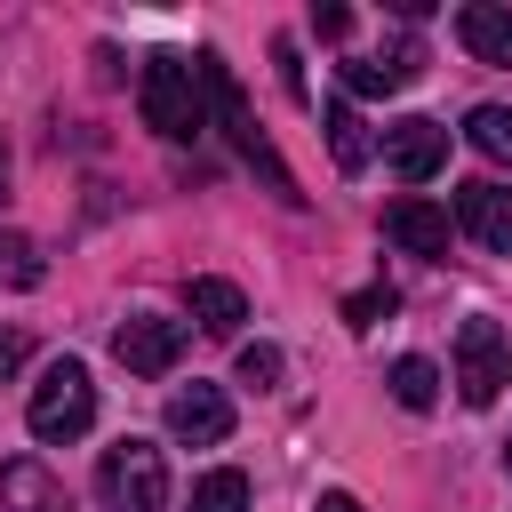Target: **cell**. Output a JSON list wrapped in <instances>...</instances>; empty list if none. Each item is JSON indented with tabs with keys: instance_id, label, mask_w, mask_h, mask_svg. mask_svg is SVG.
Returning a JSON list of instances; mask_svg holds the SVG:
<instances>
[{
	"instance_id": "16",
	"label": "cell",
	"mask_w": 512,
	"mask_h": 512,
	"mask_svg": "<svg viewBox=\"0 0 512 512\" xmlns=\"http://www.w3.org/2000/svg\"><path fill=\"white\" fill-rule=\"evenodd\" d=\"M384 384H392V400H400V408H416V416L440 400V368H432L424 352H400V360L384 368Z\"/></svg>"
},
{
	"instance_id": "19",
	"label": "cell",
	"mask_w": 512,
	"mask_h": 512,
	"mask_svg": "<svg viewBox=\"0 0 512 512\" xmlns=\"http://www.w3.org/2000/svg\"><path fill=\"white\" fill-rule=\"evenodd\" d=\"M184 512H248V472H232V464H224V472H208V480L192 488V504H184Z\"/></svg>"
},
{
	"instance_id": "15",
	"label": "cell",
	"mask_w": 512,
	"mask_h": 512,
	"mask_svg": "<svg viewBox=\"0 0 512 512\" xmlns=\"http://www.w3.org/2000/svg\"><path fill=\"white\" fill-rule=\"evenodd\" d=\"M192 320H200L208 336H232V328L248 320V296H240L232 280H192Z\"/></svg>"
},
{
	"instance_id": "4",
	"label": "cell",
	"mask_w": 512,
	"mask_h": 512,
	"mask_svg": "<svg viewBox=\"0 0 512 512\" xmlns=\"http://www.w3.org/2000/svg\"><path fill=\"white\" fill-rule=\"evenodd\" d=\"M24 424H32V440H48V448L80 440V432L96 424V384H88V368H80V360H48V376L32 384Z\"/></svg>"
},
{
	"instance_id": "11",
	"label": "cell",
	"mask_w": 512,
	"mask_h": 512,
	"mask_svg": "<svg viewBox=\"0 0 512 512\" xmlns=\"http://www.w3.org/2000/svg\"><path fill=\"white\" fill-rule=\"evenodd\" d=\"M0 512H72V504H64V488L48 480L40 456H8V464H0Z\"/></svg>"
},
{
	"instance_id": "10",
	"label": "cell",
	"mask_w": 512,
	"mask_h": 512,
	"mask_svg": "<svg viewBox=\"0 0 512 512\" xmlns=\"http://www.w3.org/2000/svg\"><path fill=\"white\" fill-rule=\"evenodd\" d=\"M456 224H464L488 256H512V192H504V184H488V176L456 184Z\"/></svg>"
},
{
	"instance_id": "24",
	"label": "cell",
	"mask_w": 512,
	"mask_h": 512,
	"mask_svg": "<svg viewBox=\"0 0 512 512\" xmlns=\"http://www.w3.org/2000/svg\"><path fill=\"white\" fill-rule=\"evenodd\" d=\"M312 512H368V504H360L352 488H320V496H312Z\"/></svg>"
},
{
	"instance_id": "25",
	"label": "cell",
	"mask_w": 512,
	"mask_h": 512,
	"mask_svg": "<svg viewBox=\"0 0 512 512\" xmlns=\"http://www.w3.org/2000/svg\"><path fill=\"white\" fill-rule=\"evenodd\" d=\"M0 192H8V136H0Z\"/></svg>"
},
{
	"instance_id": "23",
	"label": "cell",
	"mask_w": 512,
	"mask_h": 512,
	"mask_svg": "<svg viewBox=\"0 0 512 512\" xmlns=\"http://www.w3.org/2000/svg\"><path fill=\"white\" fill-rule=\"evenodd\" d=\"M312 32H320V40H344L352 16H344V8H312Z\"/></svg>"
},
{
	"instance_id": "13",
	"label": "cell",
	"mask_w": 512,
	"mask_h": 512,
	"mask_svg": "<svg viewBox=\"0 0 512 512\" xmlns=\"http://www.w3.org/2000/svg\"><path fill=\"white\" fill-rule=\"evenodd\" d=\"M416 64H424V48L352 56V64H344V96H392V88H408V80H416Z\"/></svg>"
},
{
	"instance_id": "26",
	"label": "cell",
	"mask_w": 512,
	"mask_h": 512,
	"mask_svg": "<svg viewBox=\"0 0 512 512\" xmlns=\"http://www.w3.org/2000/svg\"><path fill=\"white\" fill-rule=\"evenodd\" d=\"M504 464H512V448H504Z\"/></svg>"
},
{
	"instance_id": "6",
	"label": "cell",
	"mask_w": 512,
	"mask_h": 512,
	"mask_svg": "<svg viewBox=\"0 0 512 512\" xmlns=\"http://www.w3.org/2000/svg\"><path fill=\"white\" fill-rule=\"evenodd\" d=\"M112 352H120L128 376H168V368L184 360V320H168V312H128V320L112 328Z\"/></svg>"
},
{
	"instance_id": "7",
	"label": "cell",
	"mask_w": 512,
	"mask_h": 512,
	"mask_svg": "<svg viewBox=\"0 0 512 512\" xmlns=\"http://www.w3.org/2000/svg\"><path fill=\"white\" fill-rule=\"evenodd\" d=\"M384 160H392L400 184H432V176L448 168V128H440L432 112H408V120L384 128Z\"/></svg>"
},
{
	"instance_id": "14",
	"label": "cell",
	"mask_w": 512,
	"mask_h": 512,
	"mask_svg": "<svg viewBox=\"0 0 512 512\" xmlns=\"http://www.w3.org/2000/svg\"><path fill=\"white\" fill-rule=\"evenodd\" d=\"M320 128H328V152H336V168H344V176H360L376 144H368V120L352 112V96H336V104L320 112Z\"/></svg>"
},
{
	"instance_id": "12",
	"label": "cell",
	"mask_w": 512,
	"mask_h": 512,
	"mask_svg": "<svg viewBox=\"0 0 512 512\" xmlns=\"http://www.w3.org/2000/svg\"><path fill=\"white\" fill-rule=\"evenodd\" d=\"M456 40H464L480 64H512V8H496V0L456 8Z\"/></svg>"
},
{
	"instance_id": "17",
	"label": "cell",
	"mask_w": 512,
	"mask_h": 512,
	"mask_svg": "<svg viewBox=\"0 0 512 512\" xmlns=\"http://www.w3.org/2000/svg\"><path fill=\"white\" fill-rule=\"evenodd\" d=\"M464 136H472V152H480V160H496V168H512V104H472V120H464Z\"/></svg>"
},
{
	"instance_id": "5",
	"label": "cell",
	"mask_w": 512,
	"mask_h": 512,
	"mask_svg": "<svg viewBox=\"0 0 512 512\" xmlns=\"http://www.w3.org/2000/svg\"><path fill=\"white\" fill-rule=\"evenodd\" d=\"M504 384H512V344H504V328H496L488 312H472V320L456 328V392H464L472 408H496Z\"/></svg>"
},
{
	"instance_id": "22",
	"label": "cell",
	"mask_w": 512,
	"mask_h": 512,
	"mask_svg": "<svg viewBox=\"0 0 512 512\" xmlns=\"http://www.w3.org/2000/svg\"><path fill=\"white\" fill-rule=\"evenodd\" d=\"M24 368V328H0V384Z\"/></svg>"
},
{
	"instance_id": "3",
	"label": "cell",
	"mask_w": 512,
	"mask_h": 512,
	"mask_svg": "<svg viewBox=\"0 0 512 512\" xmlns=\"http://www.w3.org/2000/svg\"><path fill=\"white\" fill-rule=\"evenodd\" d=\"M96 504L104 512H168V456L152 440H112L96 456Z\"/></svg>"
},
{
	"instance_id": "20",
	"label": "cell",
	"mask_w": 512,
	"mask_h": 512,
	"mask_svg": "<svg viewBox=\"0 0 512 512\" xmlns=\"http://www.w3.org/2000/svg\"><path fill=\"white\" fill-rule=\"evenodd\" d=\"M280 368H288V360H280V344H240V384L272 392V384H280Z\"/></svg>"
},
{
	"instance_id": "21",
	"label": "cell",
	"mask_w": 512,
	"mask_h": 512,
	"mask_svg": "<svg viewBox=\"0 0 512 512\" xmlns=\"http://www.w3.org/2000/svg\"><path fill=\"white\" fill-rule=\"evenodd\" d=\"M384 312H392V288H360V296H344V320H352V328H376Z\"/></svg>"
},
{
	"instance_id": "8",
	"label": "cell",
	"mask_w": 512,
	"mask_h": 512,
	"mask_svg": "<svg viewBox=\"0 0 512 512\" xmlns=\"http://www.w3.org/2000/svg\"><path fill=\"white\" fill-rule=\"evenodd\" d=\"M232 432V400H224V384H176L168 392V440H184V448H216Z\"/></svg>"
},
{
	"instance_id": "1",
	"label": "cell",
	"mask_w": 512,
	"mask_h": 512,
	"mask_svg": "<svg viewBox=\"0 0 512 512\" xmlns=\"http://www.w3.org/2000/svg\"><path fill=\"white\" fill-rule=\"evenodd\" d=\"M144 128L168 136V144H184V136L208 128V80H200V56L160 48V56L144 64Z\"/></svg>"
},
{
	"instance_id": "18",
	"label": "cell",
	"mask_w": 512,
	"mask_h": 512,
	"mask_svg": "<svg viewBox=\"0 0 512 512\" xmlns=\"http://www.w3.org/2000/svg\"><path fill=\"white\" fill-rule=\"evenodd\" d=\"M48 264H40V240L32 232H0V288H40Z\"/></svg>"
},
{
	"instance_id": "9",
	"label": "cell",
	"mask_w": 512,
	"mask_h": 512,
	"mask_svg": "<svg viewBox=\"0 0 512 512\" xmlns=\"http://www.w3.org/2000/svg\"><path fill=\"white\" fill-rule=\"evenodd\" d=\"M384 240H392L400 256L440 264V256H448V208H440V200H424V192H400V200L384 208Z\"/></svg>"
},
{
	"instance_id": "2",
	"label": "cell",
	"mask_w": 512,
	"mask_h": 512,
	"mask_svg": "<svg viewBox=\"0 0 512 512\" xmlns=\"http://www.w3.org/2000/svg\"><path fill=\"white\" fill-rule=\"evenodd\" d=\"M200 80H208V112L224 120V136H232V152H240V160H248V168H256V176H264V184H272V192H280V200L296 208L304 192H296V176H288V160L272 152V136L256 128V112H248V96H240V80L224 72V56H200Z\"/></svg>"
}]
</instances>
